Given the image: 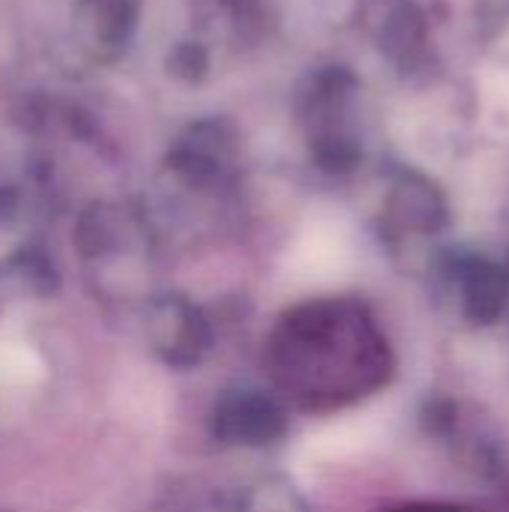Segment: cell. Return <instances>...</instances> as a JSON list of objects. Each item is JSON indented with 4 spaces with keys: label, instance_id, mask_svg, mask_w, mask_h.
Returning a JSON list of instances; mask_svg holds the SVG:
<instances>
[{
    "label": "cell",
    "instance_id": "obj_1",
    "mask_svg": "<svg viewBox=\"0 0 509 512\" xmlns=\"http://www.w3.org/2000/svg\"><path fill=\"white\" fill-rule=\"evenodd\" d=\"M279 381L306 405H345L381 390L393 354L372 315L348 300L294 309L273 342Z\"/></svg>",
    "mask_w": 509,
    "mask_h": 512
},
{
    "label": "cell",
    "instance_id": "obj_2",
    "mask_svg": "<svg viewBox=\"0 0 509 512\" xmlns=\"http://www.w3.org/2000/svg\"><path fill=\"white\" fill-rule=\"evenodd\" d=\"M216 432L228 444L261 447V444L276 441L285 432V414L264 393L243 390V393H234V396L219 402V408H216Z\"/></svg>",
    "mask_w": 509,
    "mask_h": 512
},
{
    "label": "cell",
    "instance_id": "obj_3",
    "mask_svg": "<svg viewBox=\"0 0 509 512\" xmlns=\"http://www.w3.org/2000/svg\"><path fill=\"white\" fill-rule=\"evenodd\" d=\"M150 339L153 348L177 366L198 363L207 351V324L198 309L186 303H165L150 312Z\"/></svg>",
    "mask_w": 509,
    "mask_h": 512
},
{
    "label": "cell",
    "instance_id": "obj_4",
    "mask_svg": "<svg viewBox=\"0 0 509 512\" xmlns=\"http://www.w3.org/2000/svg\"><path fill=\"white\" fill-rule=\"evenodd\" d=\"M459 291L465 318L477 327L501 321L509 303V273L483 255H468L459 264Z\"/></svg>",
    "mask_w": 509,
    "mask_h": 512
},
{
    "label": "cell",
    "instance_id": "obj_5",
    "mask_svg": "<svg viewBox=\"0 0 509 512\" xmlns=\"http://www.w3.org/2000/svg\"><path fill=\"white\" fill-rule=\"evenodd\" d=\"M396 213L411 231L435 234L447 222V201L438 186H432L423 177H414L396 192Z\"/></svg>",
    "mask_w": 509,
    "mask_h": 512
},
{
    "label": "cell",
    "instance_id": "obj_6",
    "mask_svg": "<svg viewBox=\"0 0 509 512\" xmlns=\"http://www.w3.org/2000/svg\"><path fill=\"white\" fill-rule=\"evenodd\" d=\"M393 512H468L462 507H453V504H405Z\"/></svg>",
    "mask_w": 509,
    "mask_h": 512
}]
</instances>
